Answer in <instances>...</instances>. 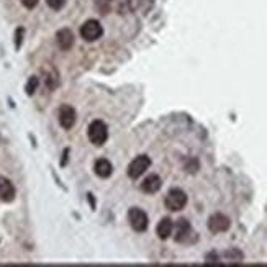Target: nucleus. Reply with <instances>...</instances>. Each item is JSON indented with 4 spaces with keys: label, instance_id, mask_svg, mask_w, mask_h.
<instances>
[{
    "label": "nucleus",
    "instance_id": "14",
    "mask_svg": "<svg viewBox=\"0 0 267 267\" xmlns=\"http://www.w3.org/2000/svg\"><path fill=\"white\" fill-rule=\"evenodd\" d=\"M36 87H38V79H36V77H32V79L28 80V86H26V94H28V96H33L34 90H36Z\"/></svg>",
    "mask_w": 267,
    "mask_h": 267
},
{
    "label": "nucleus",
    "instance_id": "13",
    "mask_svg": "<svg viewBox=\"0 0 267 267\" xmlns=\"http://www.w3.org/2000/svg\"><path fill=\"white\" fill-rule=\"evenodd\" d=\"M94 170H96V174L100 179H108L112 172H114V168H112L108 159H98V161H96V166H94Z\"/></svg>",
    "mask_w": 267,
    "mask_h": 267
},
{
    "label": "nucleus",
    "instance_id": "2",
    "mask_svg": "<svg viewBox=\"0 0 267 267\" xmlns=\"http://www.w3.org/2000/svg\"><path fill=\"white\" fill-rule=\"evenodd\" d=\"M164 204L170 212H180L182 208H186V205H187V195L184 190H180V188H172V190H169L168 195H166Z\"/></svg>",
    "mask_w": 267,
    "mask_h": 267
},
{
    "label": "nucleus",
    "instance_id": "12",
    "mask_svg": "<svg viewBox=\"0 0 267 267\" xmlns=\"http://www.w3.org/2000/svg\"><path fill=\"white\" fill-rule=\"evenodd\" d=\"M172 231H174V223H172L170 218H162L161 222L158 223L156 226V234L159 240H168L169 236L172 234Z\"/></svg>",
    "mask_w": 267,
    "mask_h": 267
},
{
    "label": "nucleus",
    "instance_id": "1",
    "mask_svg": "<svg viewBox=\"0 0 267 267\" xmlns=\"http://www.w3.org/2000/svg\"><path fill=\"white\" fill-rule=\"evenodd\" d=\"M88 140L94 146H102L105 144V141L108 140V130H106V124L100 120H96L90 123V126L87 130Z\"/></svg>",
    "mask_w": 267,
    "mask_h": 267
},
{
    "label": "nucleus",
    "instance_id": "3",
    "mask_svg": "<svg viewBox=\"0 0 267 267\" xmlns=\"http://www.w3.org/2000/svg\"><path fill=\"white\" fill-rule=\"evenodd\" d=\"M128 223L136 233H144L148 230V224H150V220H148V215L143 210L133 206L128 212Z\"/></svg>",
    "mask_w": 267,
    "mask_h": 267
},
{
    "label": "nucleus",
    "instance_id": "16",
    "mask_svg": "<svg viewBox=\"0 0 267 267\" xmlns=\"http://www.w3.org/2000/svg\"><path fill=\"white\" fill-rule=\"evenodd\" d=\"M20 2L23 4V7H26V8H34L38 5V0H20Z\"/></svg>",
    "mask_w": 267,
    "mask_h": 267
},
{
    "label": "nucleus",
    "instance_id": "11",
    "mask_svg": "<svg viewBox=\"0 0 267 267\" xmlns=\"http://www.w3.org/2000/svg\"><path fill=\"white\" fill-rule=\"evenodd\" d=\"M190 233H192L190 223H188L186 218H180L179 222H177V224H176V241L177 242L187 241V238L190 236Z\"/></svg>",
    "mask_w": 267,
    "mask_h": 267
},
{
    "label": "nucleus",
    "instance_id": "18",
    "mask_svg": "<svg viewBox=\"0 0 267 267\" xmlns=\"http://www.w3.org/2000/svg\"><path fill=\"white\" fill-rule=\"evenodd\" d=\"M23 33V28H20V30H16V48L20 46V34Z\"/></svg>",
    "mask_w": 267,
    "mask_h": 267
},
{
    "label": "nucleus",
    "instance_id": "9",
    "mask_svg": "<svg viewBox=\"0 0 267 267\" xmlns=\"http://www.w3.org/2000/svg\"><path fill=\"white\" fill-rule=\"evenodd\" d=\"M56 41H58V46L62 51H69L74 44V33L70 32L69 28L59 30V32L56 33Z\"/></svg>",
    "mask_w": 267,
    "mask_h": 267
},
{
    "label": "nucleus",
    "instance_id": "17",
    "mask_svg": "<svg viewBox=\"0 0 267 267\" xmlns=\"http://www.w3.org/2000/svg\"><path fill=\"white\" fill-rule=\"evenodd\" d=\"M186 169H187V172H197V169H198V162L194 159V161H190V162H188V164L186 166Z\"/></svg>",
    "mask_w": 267,
    "mask_h": 267
},
{
    "label": "nucleus",
    "instance_id": "7",
    "mask_svg": "<svg viewBox=\"0 0 267 267\" xmlns=\"http://www.w3.org/2000/svg\"><path fill=\"white\" fill-rule=\"evenodd\" d=\"M58 116H59V124H61L64 130H70L74 126V123H76V110L70 105H62L61 108H59Z\"/></svg>",
    "mask_w": 267,
    "mask_h": 267
},
{
    "label": "nucleus",
    "instance_id": "4",
    "mask_svg": "<svg viewBox=\"0 0 267 267\" xmlns=\"http://www.w3.org/2000/svg\"><path fill=\"white\" fill-rule=\"evenodd\" d=\"M150 166H151L150 156H146V154H141V156L134 158L133 161L130 162L128 169H126L128 177H130V179H140V177L143 176L148 169H150Z\"/></svg>",
    "mask_w": 267,
    "mask_h": 267
},
{
    "label": "nucleus",
    "instance_id": "6",
    "mask_svg": "<svg viewBox=\"0 0 267 267\" xmlns=\"http://www.w3.org/2000/svg\"><path fill=\"white\" fill-rule=\"evenodd\" d=\"M231 226V222L226 215H223V213H215V215H212L208 218V230L212 233H224V231H228Z\"/></svg>",
    "mask_w": 267,
    "mask_h": 267
},
{
    "label": "nucleus",
    "instance_id": "10",
    "mask_svg": "<svg viewBox=\"0 0 267 267\" xmlns=\"http://www.w3.org/2000/svg\"><path fill=\"white\" fill-rule=\"evenodd\" d=\"M161 187H162V180H161V177L156 174L148 176L146 179L141 182V190L144 194H156L161 190Z\"/></svg>",
    "mask_w": 267,
    "mask_h": 267
},
{
    "label": "nucleus",
    "instance_id": "8",
    "mask_svg": "<svg viewBox=\"0 0 267 267\" xmlns=\"http://www.w3.org/2000/svg\"><path fill=\"white\" fill-rule=\"evenodd\" d=\"M15 195L16 190L14 184L8 179H5V177H0V200L5 202V204H10V202L15 200Z\"/></svg>",
    "mask_w": 267,
    "mask_h": 267
},
{
    "label": "nucleus",
    "instance_id": "5",
    "mask_svg": "<svg viewBox=\"0 0 267 267\" xmlns=\"http://www.w3.org/2000/svg\"><path fill=\"white\" fill-rule=\"evenodd\" d=\"M104 34V28L97 20H87L84 25L80 26V36L88 43L97 41Z\"/></svg>",
    "mask_w": 267,
    "mask_h": 267
},
{
    "label": "nucleus",
    "instance_id": "15",
    "mask_svg": "<svg viewBox=\"0 0 267 267\" xmlns=\"http://www.w3.org/2000/svg\"><path fill=\"white\" fill-rule=\"evenodd\" d=\"M46 4L52 10H61L64 7V4H66V0H46Z\"/></svg>",
    "mask_w": 267,
    "mask_h": 267
}]
</instances>
